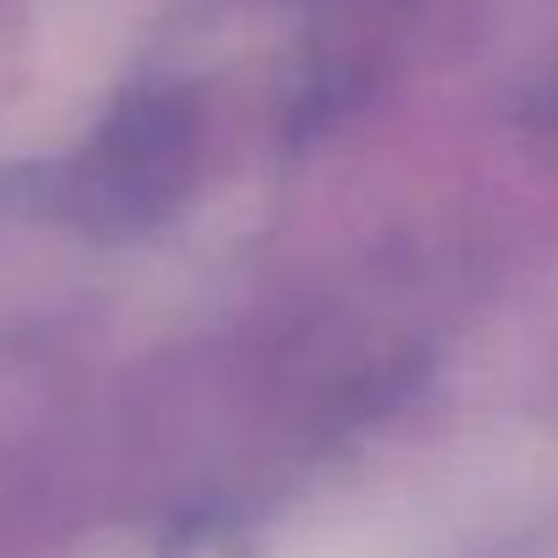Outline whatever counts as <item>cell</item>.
<instances>
[{"label": "cell", "instance_id": "1", "mask_svg": "<svg viewBox=\"0 0 558 558\" xmlns=\"http://www.w3.org/2000/svg\"><path fill=\"white\" fill-rule=\"evenodd\" d=\"M293 558H379V554H374V537H359L348 526H326L310 543H299Z\"/></svg>", "mask_w": 558, "mask_h": 558}]
</instances>
